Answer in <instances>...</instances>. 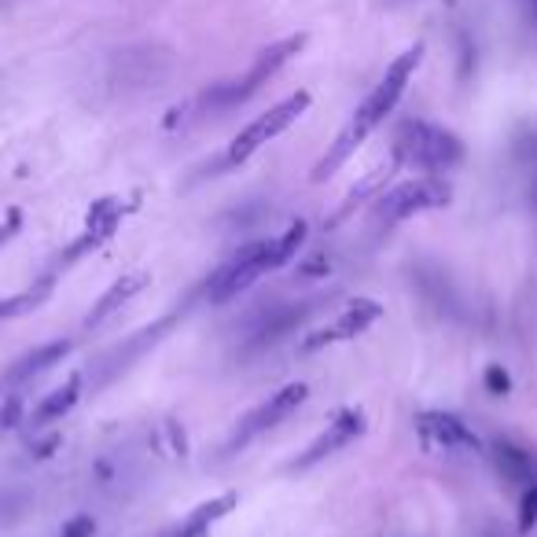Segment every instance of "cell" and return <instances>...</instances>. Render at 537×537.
Listing matches in <instances>:
<instances>
[{
	"instance_id": "cell-1",
	"label": "cell",
	"mask_w": 537,
	"mask_h": 537,
	"mask_svg": "<svg viewBox=\"0 0 537 537\" xmlns=\"http://www.w3.org/2000/svg\"><path fill=\"white\" fill-rule=\"evenodd\" d=\"M420 59H423V41H416V45H409L398 59H394V63H390L387 74L376 81V89L361 100V107H357L354 115H350V122H346V129L335 137V144L328 148V155L317 162L313 181H328V177H332V173L339 170V166H343V162L350 159V155H354V151L361 148L372 133H376V126H383V118L398 107L401 92H405L409 78L416 74Z\"/></svg>"
},
{
	"instance_id": "cell-2",
	"label": "cell",
	"mask_w": 537,
	"mask_h": 537,
	"mask_svg": "<svg viewBox=\"0 0 537 537\" xmlns=\"http://www.w3.org/2000/svg\"><path fill=\"white\" fill-rule=\"evenodd\" d=\"M306 232H309L306 221H295L280 240H258V243H251V247H243L236 258H229L218 273L210 276L206 298H210L214 306H225L232 298H240L243 291L258 284L265 273H273V269L291 262L298 254V247L306 243Z\"/></svg>"
},
{
	"instance_id": "cell-3",
	"label": "cell",
	"mask_w": 537,
	"mask_h": 537,
	"mask_svg": "<svg viewBox=\"0 0 537 537\" xmlns=\"http://www.w3.org/2000/svg\"><path fill=\"white\" fill-rule=\"evenodd\" d=\"M306 41H309L306 34H291V37H284V41H273L269 48H262V52H258V59H254L251 70H247L243 78L225 81V85H214L210 92L195 96L188 107H192V111H199V115H221V111H232V107H240V103H247L254 92L262 89L265 81L273 78L276 70L284 67L287 59L298 56V52L306 48Z\"/></svg>"
},
{
	"instance_id": "cell-4",
	"label": "cell",
	"mask_w": 537,
	"mask_h": 537,
	"mask_svg": "<svg viewBox=\"0 0 537 537\" xmlns=\"http://www.w3.org/2000/svg\"><path fill=\"white\" fill-rule=\"evenodd\" d=\"M394 159L412 170L442 173L464 162V144L457 133L435 126V122L409 118V122H401L398 137H394Z\"/></svg>"
},
{
	"instance_id": "cell-5",
	"label": "cell",
	"mask_w": 537,
	"mask_h": 537,
	"mask_svg": "<svg viewBox=\"0 0 537 537\" xmlns=\"http://www.w3.org/2000/svg\"><path fill=\"white\" fill-rule=\"evenodd\" d=\"M309 103H313V96H309L306 89H298V92H291L287 100L273 103L265 115H258L254 122H247V126L232 137L229 148H225V166H240V162H247L254 151L262 148V144H269V140H276L284 129L295 126L298 118L309 111Z\"/></svg>"
},
{
	"instance_id": "cell-6",
	"label": "cell",
	"mask_w": 537,
	"mask_h": 537,
	"mask_svg": "<svg viewBox=\"0 0 537 537\" xmlns=\"http://www.w3.org/2000/svg\"><path fill=\"white\" fill-rule=\"evenodd\" d=\"M453 199L446 181H438V177H416V181H405V184H394L390 192L379 195L376 203V218L383 225H398L405 218H416L423 210H438V206H446Z\"/></svg>"
},
{
	"instance_id": "cell-7",
	"label": "cell",
	"mask_w": 537,
	"mask_h": 537,
	"mask_svg": "<svg viewBox=\"0 0 537 537\" xmlns=\"http://www.w3.org/2000/svg\"><path fill=\"white\" fill-rule=\"evenodd\" d=\"M309 398V387L306 383H287L284 390H276V394H269V398L258 405L254 412H247L240 420V427H236V435L229 438V446H225V453H236V449L251 446L254 438L265 435V431H273V427H280V423L287 420V416H295L302 405H306Z\"/></svg>"
},
{
	"instance_id": "cell-8",
	"label": "cell",
	"mask_w": 537,
	"mask_h": 537,
	"mask_svg": "<svg viewBox=\"0 0 537 537\" xmlns=\"http://www.w3.org/2000/svg\"><path fill=\"white\" fill-rule=\"evenodd\" d=\"M368 431V416L361 409H343L339 416H335L324 431H320L313 442L306 446V453L302 457H295L291 464H287V471H309V468H317L320 460H328L335 457L339 449H346L354 438H361Z\"/></svg>"
},
{
	"instance_id": "cell-9",
	"label": "cell",
	"mask_w": 537,
	"mask_h": 537,
	"mask_svg": "<svg viewBox=\"0 0 537 537\" xmlns=\"http://www.w3.org/2000/svg\"><path fill=\"white\" fill-rule=\"evenodd\" d=\"M379 317H383V306H379L376 298H354L332 324H324V328H317V332L309 335L306 343H302V354H313V350H324V346H335V343H350L357 335H365Z\"/></svg>"
},
{
	"instance_id": "cell-10",
	"label": "cell",
	"mask_w": 537,
	"mask_h": 537,
	"mask_svg": "<svg viewBox=\"0 0 537 537\" xmlns=\"http://www.w3.org/2000/svg\"><path fill=\"white\" fill-rule=\"evenodd\" d=\"M420 431L435 446H442L446 453H482V438L471 431L468 423L449 416V412H423Z\"/></svg>"
},
{
	"instance_id": "cell-11",
	"label": "cell",
	"mask_w": 537,
	"mask_h": 537,
	"mask_svg": "<svg viewBox=\"0 0 537 537\" xmlns=\"http://www.w3.org/2000/svg\"><path fill=\"white\" fill-rule=\"evenodd\" d=\"M144 287H148V273H126V276H118L115 284H111L100 298H96L92 313L85 317V328H96V324H103V320L111 317V313H118V309L126 306L129 298L140 295Z\"/></svg>"
},
{
	"instance_id": "cell-12",
	"label": "cell",
	"mask_w": 537,
	"mask_h": 537,
	"mask_svg": "<svg viewBox=\"0 0 537 537\" xmlns=\"http://www.w3.org/2000/svg\"><path fill=\"white\" fill-rule=\"evenodd\" d=\"M493 460H497V471L504 475V482H515L523 490L537 482V460L526 449L512 446V442H497L493 446Z\"/></svg>"
},
{
	"instance_id": "cell-13",
	"label": "cell",
	"mask_w": 537,
	"mask_h": 537,
	"mask_svg": "<svg viewBox=\"0 0 537 537\" xmlns=\"http://www.w3.org/2000/svg\"><path fill=\"white\" fill-rule=\"evenodd\" d=\"M78 398H81V376H70L63 387H56L52 394H45V398H41V405L34 409L30 423H34V427H48V423L63 420V416H67V412L78 405Z\"/></svg>"
},
{
	"instance_id": "cell-14",
	"label": "cell",
	"mask_w": 537,
	"mask_h": 537,
	"mask_svg": "<svg viewBox=\"0 0 537 537\" xmlns=\"http://www.w3.org/2000/svg\"><path fill=\"white\" fill-rule=\"evenodd\" d=\"M232 504H236V493H225V497H214V501L199 504V508H195V512L188 515V519H184L170 537H206L210 534V526L232 512Z\"/></svg>"
},
{
	"instance_id": "cell-15",
	"label": "cell",
	"mask_w": 537,
	"mask_h": 537,
	"mask_svg": "<svg viewBox=\"0 0 537 537\" xmlns=\"http://www.w3.org/2000/svg\"><path fill=\"white\" fill-rule=\"evenodd\" d=\"M67 354H70V339H56V343L37 346V350H30L26 357H19V361H15V368H8V379L41 376V372H48L52 365H59Z\"/></svg>"
},
{
	"instance_id": "cell-16",
	"label": "cell",
	"mask_w": 537,
	"mask_h": 537,
	"mask_svg": "<svg viewBox=\"0 0 537 537\" xmlns=\"http://www.w3.org/2000/svg\"><path fill=\"white\" fill-rule=\"evenodd\" d=\"M313 309H317L313 302H302V306H280L273 317H269L262 328H258V335H254V346L276 343L280 335H287L291 328H298V324H302V320H306Z\"/></svg>"
},
{
	"instance_id": "cell-17",
	"label": "cell",
	"mask_w": 537,
	"mask_h": 537,
	"mask_svg": "<svg viewBox=\"0 0 537 537\" xmlns=\"http://www.w3.org/2000/svg\"><path fill=\"white\" fill-rule=\"evenodd\" d=\"M52 284H56V273H45L41 280H37V287H26L23 295L4 298V302H0V320L19 317V313H30V309H37L48 295H52Z\"/></svg>"
},
{
	"instance_id": "cell-18",
	"label": "cell",
	"mask_w": 537,
	"mask_h": 537,
	"mask_svg": "<svg viewBox=\"0 0 537 537\" xmlns=\"http://www.w3.org/2000/svg\"><path fill=\"white\" fill-rule=\"evenodd\" d=\"M537 523V482L523 490V501H519V530L530 534Z\"/></svg>"
},
{
	"instance_id": "cell-19",
	"label": "cell",
	"mask_w": 537,
	"mask_h": 537,
	"mask_svg": "<svg viewBox=\"0 0 537 537\" xmlns=\"http://www.w3.org/2000/svg\"><path fill=\"white\" fill-rule=\"evenodd\" d=\"M486 387H490L493 394H508L512 379H508V372H504L501 365H493V368H486Z\"/></svg>"
},
{
	"instance_id": "cell-20",
	"label": "cell",
	"mask_w": 537,
	"mask_h": 537,
	"mask_svg": "<svg viewBox=\"0 0 537 537\" xmlns=\"http://www.w3.org/2000/svg\"><path fill=\"white\" fill-rule=\"evenodd\" d=\"M92 530H96V523H92L89 515H78V519H70V523L63 526L59 537H92Z\"/></svg>"
},
{
	"instance_id": "cell-21",
	"label": "cell",
	"mask_w": 537,
	"mask_h": 537,
	"mask_svg": "<svg viewBox=\"0 0 537 537\" xmlns=\"http://www.w3.org/2000/svg\"><path fill=\"white\" fill-rule=\"evenodd\" d=\"M19 225H23V214H19V210H12V214H8V221L0 225V243L12 240L15 232H19Z\"/></svg>"
},
{
	"instance_id": "cell-22",
	"label": "cell",
	"mask_w": 537,
	"mask_h": 537,
	"mask_svg": "<svg viewBox=\"0 0 537 537\" xmlns=\"http://www.w3.org/2000/svg\"><path fill=\"white\" fill-rule=\"evenodd\" d=\"M19 409H23V405H19V398L8 401V409H0V427H12V423L19 420Z\"/></svg>"
},
{
	"instance_id": "cell-23",
	"label": "cell",
	"mask_w": 537,
	"mask_h": 537,
	"mask_svg": "<svg viewBox=\"0 0 537 537\" xmlns=\"http://www.w3.org/2000/svg\"><path fill=\"white\" fill-rule=\"evenodd\" d=\"M523 4H526V8H530V15H534V19H537V0H523Z\"/></svg>"
},
{
	"instance_id": "cell-24",
	"label": "cell",
	"mask_w": 537,
	"mask_h": 537,
	"mask_svg": "<svg viewBox=\"0 0 537 537\" xmlns=\"http://www.w3.org/2000/svg\"><path fill=\"white\" fill-rule=\"evenodd\" d=\"M530 203H534V210H537V177H534V188H530Z\"/></svg>"
}]
</instances>
